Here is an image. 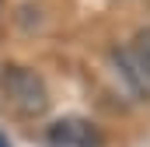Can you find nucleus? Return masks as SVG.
I'll list each match as a JSON object with an SVG mask.
<instances>
[{
	"mask_svg": "<svg viewBox=\"0 0 150 147\" xmlns=\"http://www.w3.org/2000/svg\"><path fill=\"white\" fill-rule=\"evenodd\" d=\"M4 95L21 116H42L49 109V91L45 81L28 67H7L4 74Z\"/></svg>",
	"mask_w": 150,
	"mask_h": 147,
	"instance_id": "nucleus-1",
	"label": "nucleus"
},
{
	"mask_svg": "<svg viewBox=\"0 0 150 147\" xmlns=\"http://www.w3.org/2000/svg\"><path fill=\"white\" fill-rule=\"evenodd\" d=\"M49 140L56 147H101V137L84 119H63L49 130Z\"/></svg>",
	"mask_w": 150,
	"mask_h": 147,
	"instance_id": "nucleus-2",
	"label": "nucleus"
},
{
	"mask_svg": "<svg viewBox=\"0 0 150 147\" xmlns=\"http://www.w3.org/2000/svg\"><path fill=\"white\" fill-rule=\"evenodd\" d=\"M112 60H115V67H119V74L133 84L136 95H150V77L143 74V67L136 63V56L129 49H112Z\"/></svg>",
	"mask_w": 150,
	"mask_h": 147,
	"instance_id": "nucleus-3",
	"label": "nucleus"
},
{
	"mask_svg": "<svg viewBox=\"0 0 150 147\" xmlns=\"http://www.w3.org/2000/svg\"><path fill=\"white\" fill-rule=\"evenodd\" d=\"M129 53L136 56V63L143 67V74L150 77V28H140L136 35H133V46H129Z\"/></svg>",
	"mask_w": 150,
	"mask_h": 147,
	"instance_id": "nucleus-4",
	"label": "nucleus"
},
{
	"mask_svg": "<svg viewBox=\"0 0 150 147\" xmlns=\"http://www.w3.org/2000/svg\"><path fill=\"white\" fill-rule=\"evenodd\" d=\"M0 147H11V144H7V137H4V133H0Z\"/></svg>",
	"mask_w": 150,
	"mask_h": 147,
	"instance_id": "nucleus-5",
	"label": "nucleus"
}]
</instances>
